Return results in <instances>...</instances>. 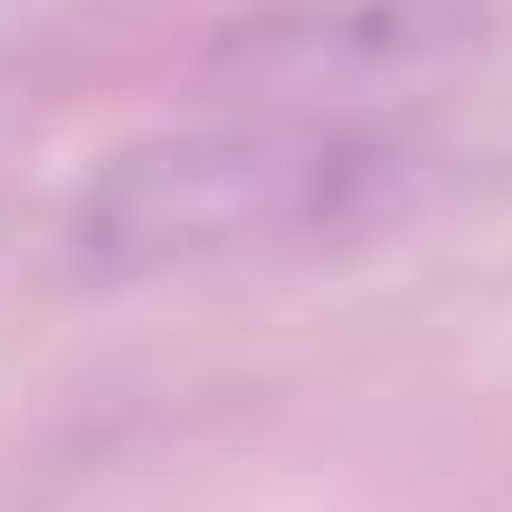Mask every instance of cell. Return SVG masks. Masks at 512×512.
<instances>
[{
  "label": "cell",
  "instance_id": "obj_1",
  "mask_svg": "<svg viewBox=\"0 0 512 512\" xmlns=\"http://www.w3.org/2000/svg\"><path fill=\"white\" fill-rule=\"evenodd\" d=\"M427 162L399 124L342 105H256L209 124L133 133L76 190V256L105 275L294 266L380 238L418 209Z\"/></svg>",
  "mask_w": 512,
  "mask_h": 512
},
{
  "label": "cell",
  "instance_id": "obj_2",
  "mask_svg": "<svg viewBox=\"0 0 512 512\" xmlns=\"http://www.w3.org/2000/svg\"><path fill=\"white\" fill-rule=\"evenodd\" d=\"M484 29V0H294L275 19H238L209 38V76L313 86V76H389L456 57Z\"/></svg>",
  "mask_w": 512,
  "mask_h": 512
}]
</instances>
